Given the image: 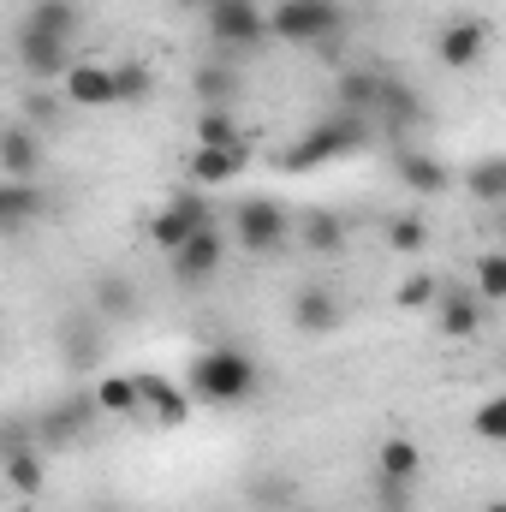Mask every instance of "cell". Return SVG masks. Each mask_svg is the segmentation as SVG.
Wrapping results in <instances>:
<instances>
[{"mask_svg":"<svg viewBox=\"0 0 506 512\" xmlns=\"http://www.w3.org/2000/svg\"><path fill=\"white\" fill-rule=\"evenodd\" d=\"M387 245L399 256H417L429 245V221H423V215H393V221H387Z\"/></svg>","mask_w":506,"mask_h":512,"instance_id":"35","label":"cell"},{"mask_svg":"<svg viewBox=\"0 0 506 512\" xmlns=\"http://www.w3.org/2000/svg\"><path fill=\"white\" fill-rule=\"evenodd\" d=\"M96 358H102V316L84 310V316L66 322V364L72 370H96Z\"/></svg>","mask_w":506,"mask_h":512,"instance_id":"24","label":"cell"},{"mask_svg":"<svg viewBox=\"0 0 506 512\" xmlns=\"http://www.w3.org/2000/svg\"><path fill=\"white\" fill-rule=\"evenodd\" d=\"M173 6H185V12H197V18H209L215 6H227V0H173Z\"/></svg>","mask_w":506,"mask_h":512,"instance_id":"38","label":"cell"},{"mask_svg":"<svg viewBox=\"0 0 506 512\" xmlns=\"http://www.w3.org/2000/svg\"><path fill=\"white\" fill-rule=\"evenodd\" d=\"M24 114H30L36 126H48V120H54V96H42V90H30V96H24Z\"/></svg>","mask_w":506,"mask_h":512,"instance_id":"37","label":"cell"},{"mask_svg":"<svg viewBox=\"0 0 506 512\" xmlns=\"http://www.w3.org/2000/svg\"><path fill=\"white\" fill-rule=\"evenodd\" d=\"M96 405H102V417H131V411H143V393H137V376H96Z\"/></svg>","mask_w":506,"mask_h":512,"instance_id":"30","label":"cell"},{"mask_svg":"<svg viewBox=\"0 0 506 512\" xmlns=\"http://www.w3.org/2000/svg\"><path fill=\"white\" fill-rule=\"evenodd\" d=\"M274 36L280 42H298V48H322V54H340V36H346V12L340 0H280L268 12Z\"/></svg>","mask_w":506,"mask_h":512,"instance_id":"3","label":"cell"},{"mask_svg":"<svg viewBox=\"0 0 506 512\" xmlns=\"http://www.w3.org/2000/svg\"><path fill=\"white\" fill-rule=\"evenodd\" d=\"M96 417H102L96 393H66V399H54V405L36 417L42 453H66V447H78V441H84V429H90Z\"/></svg>","mask_w":506,"mask_h":512,"instance_id":"7","label":"cell"},{"mask_svg":"<svg viewBox=\"0 0 506 512\" xmlns=\"http://www.w3.org/2000/svg\"><path fill=\"white\" fill-rule=\"evenodd\" d=\"M417 471H423V447L411 441V435H387L376 447V477L381 483H417Z\"/></svg>","mask_w":506,"mask_h":512,"instance_id":"22","label":"cell"},{"mask_svg":"<svg viewBox=\"0 0 506 512\" xmlns=\"http://www.w3.org/2000/svg\"><path fill=\"white\" fill-rule=\"evenodd\" d=\"M435 322H441L447 340H477V334H483V298H477V292H441Z\"/></svg>","mask_w":506,"mask_h":512,"instance_id":"21","label":"cell"},{"mask_svg":"<svg viewBox=\"0 0 506 512\" xmlns=\"http://www.w3.org/2000/svg\"><path fill=\"white\" fill-rule=\"evenodd\" d=\"M114 84H120V108H137L155 96V72L143 60H114Z\"/></svg>","mask_w":506,"mask_h":512,"instance_id":"31","label":"cell"},{"mask_svg":"<svg viewBox=\"0 0 506 512\" xmlns=\"http://www.w3.org/2000/svg\"><path fill=\"white\" fill-rule=\"evenodd\" d=\"M340 322H346V310H340V292H334V286H304V292L292 298V328H298V334L322 340V334H334Z\"/></svg>","mask_w":506,"mask_h":512,"instance_id":"14","label":"cell"},{"mask_svg":"<svg viewBox=\"0 0 506 512\" xmlns=\"http://www.w3.org/2000/svg\"><path fill=\"white\" fill-rule=\"evenodd\" d=\"M203 24H209V42L227 48V54H251V48H262V42L274 36L268 12H262L256 0H227V6H215Z\"/></svg>","mask_w":506,"mask_h":512,"instance_id":"6","label":"cell"},{"mask_svg":"<svg viewBox=\"0 0 506 512\" xmlns=\"http://www.w3.org/2000/svg\"><path fill=\"white\" fill-rule=\"evenodd\" d=\"M203 227H215V209H209L197 191H179V197H167V203L155 209V221H149V245L173 256L179 245H191Z\"/></svg>","mask_w":506,"mask_h":512,"instance_id":"4","label":"cell"},{"mask_svg":"<svg viewBox=\"0 0 506 512\" xmlns=\"http://www.w3.org/2000/svg\"><path fill=\"white\" fill-rule=\"evenodd\" d=\"M36 167H42V137L36 126L12 120L0 131V179H36Z\"/></svg>","mask_w":506,"mask_h":512,"instance_id":"15","label":"cell"},{"mask_svg":"<svg viewBox=\"0 0 506 512\" xmlns=\"http://www.w3.org/2000/svg\"><path fill=\"white\" fill-rule=\"evenodd\" d=\"M501 370H506V358H501Z\"/></svg>","mask_w":506,"mask_h":512,"instance_id":"42","label":"cell"},{"mask_svg":"<svg viewBox=\"0 0 506 512\" xmlns=\"http://www.w3.org/2000/svg\"><path fill=\"white\" fill-rule=\"evenodd\" d=\"M221 262H227V233H221V227H203L191 245H179V251L167 256V268H173L179 286H203V280H215Z\"/></svg>","mask_w":506,"mask_h":512,"instance_id":"11","label":"cell"},{"mask_svg":"<svg viewBox=\"0 0 506 512\" xmlns=\"http://www.w3.org/2000/svg\"><path fill=\"white\" fill-rule=\"evenodd\" d=\"M286 495H292V483H280V477H262V483H256V501H262V507L286 512Z\"/></svg>","mask_w":506,"mask_h":512,"instance_id":"36","label":"cell"},{"mask_svg":"<svg viewBox=\"0 0 506 512\" xmlns=\"http://www.w3.org/2000/svg\"><path fill=\"white\" fill-rule=\"evenodd\" d=\"M251 167V143H239V149H203V143H191V185H233L239 173Z\"/></svg>","mask_w":506,"mask_h":512,"instance_id":"17","label":"cell"},{"mask_svg":"<svg viewBox=\"0 0 506 512\" xmlns=\"http://www.w3.org/2000/svg\"><path fill=\"white\" fill-rule=\"evenodd\" d=\"M256 387H262V370L245 346H209L191 364V393L203 405H251Z\"/></svg>","mask_w":506,"mask_h":512,"instance_id":"2","label":"cell"},{"mask_svg":"<svg viewBox=\"0 0 506 512\" xmlns=\"http://www.w3.org/2000/svg\"><path fill=\"white\" fill-rule=\"evenodd\" d=\"M483 304H506V251H483L477 256V286H471Z\"/></svg>","mask_w":506,"mask_h":512,"instance_id":"34","label":"cell"},{"mask_svg":"<svg viewBox=\"0 0 506 512\" xmlns=\"http://www.w3.org/2000/svg\"><path fill=\"white\" fill-rule=\"evenodd\" d=\"M483 54H489V24H483V18L459 12V18L441 24V36H435V60H441L447 72H471Z\"/></svg>","mask_w":506,"mask_h":512,"instance_id":"9","label":"cell"},{"mask_svg":"<svg viewBox=\"0 0 506 512\" xmlns=\"http://www.w3.org/2000/svg\"><path fill=\"white\" fill-rule=\"evenodd\" d=\"M286 512H316V507H286Z\"/></svg>","mask_w":506,"mask_h":512,"instance_id":"41","label":"cell"},{"mask_svg":"<svg viewBox=\"0 0 506 512\" xmlns=\"http://www.w3.org/2000/svg\"><path fill=\"white\" fill-rule=\"evenodd\" d=\"M191 90H197L203 108H239V96H245V72H239L233 60H209V66L191 72Z\"/></svg>","mask_w":506,"mask_h":512,"instance_id":"16","label":"cell"},{"mask_svg":"<svg viewBox=\"0 0 506 512\" xmlns=\"http://www.w3.org/2000/svg\"><path fill=\"white\" fill-rule=\"evenodd\" d=\"M18 66H24V78H30V84H54V78H66L78 60H72V42H60V36H42V30H24V24H18Z\"/></svg>","mask_w":506,"mask_h":512,"instance_id":"10","label":"cell"},{"mask_svg":"<svg viewBox=\"0 0 506 512\" xmlns=\"http://www.w3.org/2000/svg\"><path fill=\"white\" fill-rule=\"evenodd\" d=\"M471 435L489 441V447H506V387L501 393H489V399L471 411Z\"/></svg>","mask_w":506,"mask_h":512,"instance_id":"32","label":"cell"},{"mask_svg":"<svg viewBox=\"0 0 506 512\" xmlns=\"http://www.w3.org/2000/svg\"><path fill=\"white\" fill-rule=\"evenodd\" d=\"M370 114H346V108H334L328 120H316V126L304 131L292 149H280L274 155V167L280 173H316V167H328V161H346V155H358L364 143H370Z\"/></svg>","mask_w":506,"mask_h":512,"instance_id":"1","label":"cell"},{"mask_svg":"<svg viewBox=\"0 0 506 512\" xmlns=\"http://www.w3.org/2000/svg\"><path fill=\"white\" fill-rule=\"evenodd\" d=\"M90 512H126V507H114V501H96V507H90Z\"/></svg>","mask_w":506,"mask_h":512,"instance_id":"39","label":"cell"},{"mask_svg":"<svg viewBox=\"0 0 506 512\" xmlns=\"http://www.w3.org/2000/svg\"><path fill=\"white\" fill-rule=\"evenodd\" d=\"M387 137H405V131H417L423 120H429V108H423V96L381 60V90H376V114H370Z\"/></svg>","mask_w":506,"mask_h":512,"instance_id":"8","label":"cell"},{"mask_svg":"<svg viewBox=\"0 0 506 512\" xmlns=\"http://www.w3.org/2000/svg\"><path fill=\"white\" fill-rule=\"evenodd\" d=\"M465 191H471L477 203L501 209L506 203V155H477V161L465 167Z\"/></svg>","mask_w":506,"mask_h":512,"instance_id":"26","label":"cell"},{"mask_svg":"<svg viewBox=\"0 0 506 512\" xmlns=\"http://www.w3.org/2000/svg\"><path fill=\"white\" fill-rule=\"evenodd\" d=\"M441 292H447V286H441L435 274H405V280H399V292H393V304L417 316V310H435V304H441Z\"/></svg>","mask_w":506,"mask_h":512,"instance_id":"33","label":"cell"},{"mask_svg":"<svg viewBox=\"0 0 506 512\" xmlns=\"http://www.w3.org/2000/svg\"><path fill=\"white\" fill-rule=\"evenodd\" d=\"M90 310L102 322H131L137 316V286H131L126 274H96L90 280Z\"/></svg>","mask_w":506,"mask_h":512,"instance_id":"23","label":"cell"},{"mask_svg":"<svg viewBox=\"0 0 506 512\" xmlns=\"http://www.w3.org/2000/svg\"><path fill=\"white\" fill-rule=\"evenodd\" d=\"M286 233H292V215H286L274 197H245V203L233 209V239H239V251L274 256L286 245Z\"/></svg>","mask_w":506,"mask_h":512,"instance_id":"5","label":"cell"},{"mask_svg":"<svg viewBox=\"0 0 506 512\" xmlns=\"http://www.w3.org/2000/svg\"><path fill=\"white\" fill-rule=\"evenodd\" d=\"M24 30H42V36L72 42V36H78V0H30Z\"/></svg>","mask_w":506,"mask_h":512,"instance_id":"25","label":"cell"},{"mask_svg":"<svg viewBox=\"0 0 506 512\" xmlns=\"http://www.w3.org/2000/svg\"><path fill=\"white\" fill-rule=\"evenodd\" d=\"M483 512H506V501H489V507H483Z\"/></svg>","mask_w":506,"mask_h":512,"instance_id":"40","label":"cell"},{"mask_svg":"<svg viewBox=\"0 0 506 512\" xmlns=\"http://www.w3.org/2000/svg\"><path fill=\"white\" fill-rule=\"evenodd\" d=\"M137 393H143V411H149L161 429L191 423V387L167 382V376H155V370H137Z\"/></svg>","mask_w":506,"mask_h":512,"instance_id":"13","label":"cell"},{"mask_svg":"<svg viewBox=\"0 0 506 512\" xmlns=\"http://www.w3.org/2000/svg\"><path fill=\"white\" fill-rule=\"evenodd\" d=\"M376 90H381V60L346 66V72L334 78V108H346V114H376Z\"/></svg>","mask_w":506,"mask_h":512,"instance_id":"20","label":"cell"},{"mask_svg":"<svg viewBox=\"0 0 506 512\" xmlns=\"http://www.w3.org/2000/svg\"><path fill=\"white\" fill-rule=\"evenodd\" d=\"M298 233H304V245H310L316 256L346 251V221H340L334 209H304V227H298Z\"/></svg>","mask_w":506,"mask_h":512,"instance_id":"28","label":"cell"},{"mask_svg":"<svg viewBox=\"0 0 506 512\" xmlns=\"http://www.w3.org/2000/svg\"><path fill=\"white\" fill-rule=\"evenodd\" d=\"M0 465H6V489H12V495L36 501V495L48 489V459H42V453H6Z\"/></svg>","mask_w":506,"mask_h":512,"instance_id":"29","label":"cell"},{"mask_svg":"<svg viewBox=\"0 0 506 512\" xmlns=\"http://www.w3.org/2000/svg\"><path fill=\"white\" fill-rule=\"evenodd\" d=\"M66 102L72 108H84V114H102V108H120V84H114V66H102V60H78L66 78Z\"/></svg>","mask_w":506,"mask_h":512,"instance_id":"12","label":"cell"},{"mask_svg":"<svg viewBox=\"0 0 506 512\" xmlns=\"http://www.w3.org/2000/svg\"><path fill=\"white\" fill-rule=\"evenodd\" d=\"M36 215H48V191H42L36 179H0V227L18 233V227L36 221Z\"/></svg>","mask_w":506,"mask_h":512,"instance_id":"19","label":"cell"},{"mask_svg":"<svg viewBox=\"0 0 506 512\" xmlns=\"http://www.w3.org/2000/svg\"><path fill=\"white\" fill-rule=\"evenodd\" d=\"M191 143H203V149H239V143H245L239 114H233V108H203L197 126H191Z\"/></svg>","mask_w":506,"mask_h":512,"instance_id":"27","label":"cell"},{"mask_svg":"<svg viewBox=\"0 0 506 512\" xmlns=\"http://www.w3.org/2000/svg\"><path fill=\"white\" fill-rule=\"evenodd\" d=\"M393 173H399V185L417 191V197H441V191L453 185L447 161H435L429 149H399V155H393Z\"/></svg>","mask_w":506,"mask_h":512,"instance_id":"18","label":"cell"}]
</instances>
